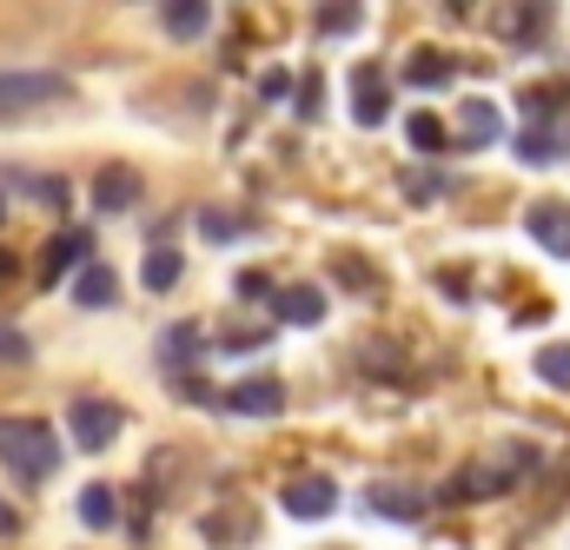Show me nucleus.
Listing matches in <instances>:
<instances>
[{"instance_id":"11","label":"nucleus","mask_w":570,"mask_h":550,"mask_svg":"<svg viewBox=\"0 0 570 550\" xmlns=\"http://www.w3.org/2000/svg\"><path fill=\"white\" fill-rule=\"evenodd\" d=\"M80 266H87V233H67V239H53V246L40 253L33 278H40V285H60V278L80 273Z\"/></svg>"},{"instance_id":"23","label":"nucleus","mask_w":570,"mask_h":550,"mask_svg":"<svg viewBox=\"0 0 570 550\" xmlns=\"http://www.w3.org/2000/svg\"><path fill=\"white\" fill-rule=\"evenodd\" d=\"M538 379L558 385V392H570V345H544V352H538Z\"/></svg>"},{"instance_id":"2","label":"nucleus","mask_w":570,"mask_h":550,"mask_svg":"<svg viewBox=\"0 0 570 550\" xmlns=\"http://www.w3.org/2000/svg\"><path fill=\"white\" fill-rule=\"evenodd\" d=\"M73 80L67 73H40V67H7L0 73V120H20V114H40L53 100H67Z\"/></svg>"},{"instance_id":"33","label":"nucleus","mask_w":570,"mask_h":550,"mask_svg":"<svg viewBox=\"0 0 570 550\" xmlns=\"http://www.w3.org/2000/svg\"><path fill=\"white\" fill-rule=\"evenodd\" d=\"M7 273H13V259H7V253H0V278H7Z\"/></svg>"},{"instance_id":"1","label":"nucleus","mask_w":570,"mask_h":550,"mask_svg":"<svg viewBox=\"0 0 570 550\" xmlns=\"http://www.w3.org/2000/svg\"><path fill=\"white\" fill-rule=\"evenodd\" d=\"M0 464L20 484H47L60 471V438L47 431V418H0Z\"/></svg>"},{"instance_id":"24","label":"nucleus","mask_w":570,"mask_h":550,"mask_svg":"<svg viewBox=\"0 0 570 550\" xmlns=\"http://www.w3.org/2000/svg\"><path fill=\"white\" fill-rule=\"evenodd\" d=\"M345 27H358V0H325L318 7V33H345Z\"/></svg>"},{"instance_id":"27","label":"nucleus","mask_w":570,"mask_h":550,"mask_svg":"<svg viewBox=\"0 0 570 550\" xmlns=\"http://www.w3.org/2000/svg\"><path fill=\"white\" fill-rule=\"evenodd\" d=\"M239 298H279V292H273L266 273H239Z\"/></svg>"},{"instance_id":"14","label":"nucleus","mask_w":570,"mask_h":550,"mask_svg":"<svg viewBox=\"0 0 570 550\" xmlns=\"http://www.w3.org/2000/svg\"><path fill=\"white\" fill-rule=\"evenodd\" d=\"M159 20H166V33H173V40H206L213 7H206V0H159Z\"/></svg>"},{"instance_id":"4","label":"nucleus","mask_w":570,"mask_h":550,"mask_svg":"<svg viewBox=\"0 0 570 550\" xmlns=\"http://www.w3.org/2000/svg\"><path fill=\"white\" fill-rule=\"evenodd\" d=\"M285 518H305V524H318V518H332V504H338V484L332 478H292L279 491Z\"/></svg>"},{"instance_id":"13","label":"nucleus","mask_w":570,"mask_h":550,"mask_svg":"<svg viewBox=\"0 0 570 550\" xmlns=\"http://www.w3.org/2000/svg\"><path fill=\"white\" fill-rule=\"evenodd\" d=\"M498 134H504V114L491 100H464L458 107V139L464 146H498Z\"/></svg>"},{"instance_id":"18","label":"nucleus","mask_w":570,"mask_h":550,"mask_svg":"<svg viewBox=\"0 0 570 550\" xmlns=\"http://www.w3.org/2000/svg\"><path fill=\"white\" fill-rule=\"evenodd\" d=\"M114 511H120V498H114L107 484H87V491H80V524H87V531H114V524H120Z\"/></svg>"},{"instance_id":"19","label":"nucleus","mask_w":570,"mask_h":550,"mask_svg":"<svg viewBox=\"0 0 570 550\" xmlns=\"http://www.w3.org/2000/svg\"><path fill=\"white\" fill-rule=\"evenodd\" d=\"M140 278H146V292H173V285H179V253H173V246H153Z\"/></svg>"},{"instance_id":"6","label":"nucleus","mask_w":570,"mask_h":550,"mask_svg":"<svg viewBox=\"0 0 570 550\" xmlns=\"http://www.w3.org/2000/svg\"><path fill=\"white\" fill-rule=\"evenodd\" d=\"M365 511L392 518V524H419L425 518V491H412V484H365Z\"/></svg>"},{"instance_id":"21","label":"nucleus","mask_w":570,"mask_h":550,"mask_svg":"<svg viewBox=\"0 0 570 550\" xmlns=\"http://www.w3.org/2000/svg\"><path fill=\"white\" fill-rule=\"evenodd\" d=\"M405 139H412L419 153H444V120H438V114H412V120H405Z\"/></svg>"},{"instance_id":"32","label":"nucleus","mask_w":570,"mask_h":550,"mask_svg":"<svg viewBox=\"0 0 570 550\" xmlns=\"http://www.w3.org/2000/svg\"><path fill=\"white\" fill-rule=\"evenodd\" d=\"M471 7H478V0H451V13H471Z\"/></svg>"},{"instance_id":"30","label":"nucleus","mask_w":570,"mask_h":550,"mask_svg":"<svg viewBox=\"0 0 570 550\" xmlns=\"http://www.w3.org/2000/svg\"><path fill=\"white\" fill-rule=\"evenodd\" d=\"M40 206H67V179H40Z\"/></svg>"},{"instance_id":"15","label":"nucleus","mask_w":570,"mask_h":550,"mask_svg":"<svg viewBox=\"0 0 570 550\" xmlns=\"http://www.w3.org/2000/svg\"><path fill=\"white\" fill-rule=\"evenodd\" d=\"M73 298H80L87 312H107V305L120 298V278L107 273V266H94V259H87V266L73 273Z\"/></svg>"},{"instance_id":"17","label":"nucleus","mask_w":570,"mask_h":550,"mask_svg":"<svg viewBox=\"0 0 570 550\" xmlns=\"http://www.w3.org/2000/svg\"><path fill=\"white\" fill-rule=\"evenodd\" d=\"M551 27V0H518L511 7V20H504V33L518 40V47H538V33Z\"/></svg>"},{"instance_id":"12","label":"nucleus","mask_w":570,"mask_h":550,"mask_svg":"<svg viewBox=\"0 0 570 550\" xmlns=\"http://www.w3.org/2000/svg\"><path fill=\"white\" fill-rule=\"evenodd\" d=\"M199 352H206V325L186 318V325H166V332H159V365H166V372H186Z\"/></svg>"},{"instance_id":"20","label":"nucleus","mask_w":570,"mask_h":550,"mask_svg":"<svg viewBox=\"0 0 570 550\" xmlns=\"http://www.w3.org/2000/svg\"><path fill=\"white\" fill-rule=\"evenodd\" d=\"M405 80H412V87H444V80H451V60H444V53H412V60H405Z\"/></svg>"},{"instance_id":"16","label":"nucleus","mask_w":570,"mask_h":550,"mask_svg":"<svg viewBox=\"0 0 570 550\" xmlns=\"http://www.w3.org/2000/svg\"><path fill=\"white\" fill-rule=\"evenodd\" d=\"M279 318L285 325H318V318H325V292H318V285H285Z\"/></svg>"},{"instance_id":"29","label":"nucleus","mask_w":570,"mask_h":550,"mask_svg":"<svg viewBox=\"0 0 570 550\" xmlns=\"http://www.w3.org/2000/svg\"><path fill=\"white\" fill-rule=\"evenodd\" d=\"M199 226H206V233H213V239H233V233H239V219H226V213H206V219H199Z\"/></svg>"},{"instance_id":"10","label":"nucleus","mask_w":570,"mask_h":550,"mask_svg":"<svg viewBox=\"0 0 570 550\" xmlns=\"http://www.w3.org/2000/svg\"><path fill=\"white\" fill-rule=\"evenodd\" d=\"M518 484V471H504V464H471V471H458L451 484H444V498H498V491H511Z\"/></svg>"},{"instance_id":"22","label":"nucleus","mask_w":570,"mask_h":550,"mask_svg":"<svg viewBox=\"0 0 570 550\" xmlns=\"http://www.w3.org/2000/svg\"><path fill=\"white\" fill-rule=\"evenodd\" d=\"M518 159H524V166H551V159H558V134H544V127L518 134Z\"/></svg>"},{"instance_id":"5","label":"nucleus","mask_w":570,"mask_h":550,"mask_svg":"<svg viewBox=\"0 0 570 550\" xmlns=\"http://www.w3.org/2000/svg\"><path fill=\"white\" fill-rule=\"evenodd\" d=\"M219 405L239 412V418H279L285 412V385L279 379H239V385H226Z\"/></svg>"},{"instance_id":"3","label":"nucleus","mask_w":570,"mask_h":550,"mask_svg":"<svg viewBox=\"0 0 570 550\" xmlns=\"http://www.w3.org/2000/svg\"><path fill=\"white\" fill-rule=\"evenodd\" d=\"M120 438V405H107V399H80L73 405V444L80 451H107Z\"/></svg>"},{"instance_id":"25","label":"nucleus","mask_w":570,"mask_h":550,"mask_svg":"<svg viewBox=\"0 0 570 550\" xmlns=\"http://www.w3.org/2000/svg\"><path fill=\"white\" fill-rule=\"evenodd\" d=\"M27 359H33V345H27L13 325H0V365H27Z\"/></svg>"},{"instance_id":"28","label":"nucleus","mask_w":570,"mask_h":550,"mask_svg":"<svg viewBox=\"0 0 570 550\" xmlns=\"http://www.w3.org/2000/svg\"><path fill=\"white\" fill-rule=\"evenodd\" d=\"M298 120H318V80L298 87Z\"/></svg>"},{"instance_id":"26","label":"nucleus","mask_w":570,"mask_h":550,"mask_svg":"<svg viewBox=\"0 0 570 550\" xmlns=\"http://www.w3.org/2000/svg\"><path fill=\"white\" fill-rule=\"evenodd\" d=\"M292 94V73L285 67H266V80H259V100H285Z\"/></svg>"},{"instance_id":"31","label":"nucleus","mask_w":570,"mask_h":550,"mask_svg":"<svg viewBox=\"0 0 570 550\" xmlns=\"http://www.w3.org/2000/svg\"><path fill=\"white\" fill-rule=\"evenodd\" d=\"M13 531H20V511H13V504H0V538H13Z\"/></svg>"},{"instance_id":"8","label":"nucleus","mask_w":570,"mask_h":550,"mask_svg":"<svg viewBox=\"0 0 570 550\" xmlns=\"http://www.w3.org/2000/svg\"><path fill=\"white\" fill-rule=\"evenodd\" d=\"M524 233H531L544 253L570 259V206H558V199H551V206H531V213H524Z\"/></svg>"},{"instance_id":"9","label":"nucleus","mask_w":570,"mask_h":550,"mask_svg":"<svg viewBox=\"0 0 570 550\" xmlns=\"http://www.w3.org/2000/svg\"><path fill=\"white\" fill-rule=\"evenodd\" d=\"M134 199H140V173L134 166H100L94 173V206L100 213H127Z\"/></svg>"},{"instance_id":"34","label":"nucleus","mask_w":570,"mask_h":550,"mask_svg":"<svg viewBox=\"0 0 570 550\" xmlns=\"http://www.w3.org/2000/svg\"><path fill=\"white\" fill-rule=\"evenodd\" d=\"M0 219H7V199H0Z\"/></svg>"},{"instance_id":"7","label":"nucleus","mask_w":570,"mask_h":550,"mask_svg":"<svg viewBox=\"0 0 570 550\" xmlns=\"http://www.w3.org/2000/svg\"><path fill=\"white\" fill-rule=\"evenodd\" d=\"M385 114H392V94H385L379 67H358L352 73V120L358 127H385Z\"/></svg>"}]
</instances>
